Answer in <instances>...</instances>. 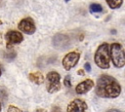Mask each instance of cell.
Segmentation results:
<instances>
[{
	"instance_id": "277c9868",
	"label": "cell",
	"mask_w": 125,
	"mask_h": 112,
	"mask_svg": "<svg viewBox=\"0 0 125 112\" xmlns=\"http://www.w3.org/2000/svg\"><path fill=\"white\" fill-rule=\"evenodd\" d=\"M47 91L50 93H57L61 90V75L57 71H50L47 73Z\"/></svg>"
},
{
	"instance_id": "cb8c5ba5",
	"label": "cell",
	"mask_w": 125,
	"mask_h": 112,
	"mask_svg": "<svg viewBox=\"0 0 125 112\" xmlns=\"http://www.w3.org/2000/svg\"><path fill=\"white\" fill-rule=\"evenodd\" d=\"M1 74H2V71H1V68H0V76H1Z\"/></svg>"
},
{
	"instance_id": "6da1fadb",
	"label": "cell",
	"mask_w": 125,
	"mask_h": 112,
	"mask_svg": "<svg viewBox=\"0 0 125 112\" xmlns=\"http://www.w3.org/2000/svg\"><path fill=\"white\" fill-rule=\"evenodd\" d=\"M95 93L100 97L115 98L121 93V86L114 77L102 74L97 80Z\"/></svg>"
},
{
	"instance_id": "d4e9b609",
	"label": "cell",
	"mask_w": 125,
	"mask_h": 112,
	"mask_svg": "<svg viewBox=\"0 0 125 112\" xmlns=\"http://www.w3.org/2000/svg\"><path fill=\"white\" fill-rule=\"evenodd\" d=\"M64 1H65V2H68V1H69V0H64Z\"/></svg>"
},
{
	"instance_id": "44dd1931",
	"label": "cell",
	"mask_w": 125,
	"mask_h": 112,
	"mask_svg": "<svg viewBox=\"0 0 125 112\" xmlns=\"http://www.w3.org/2000/svg\"><path fill=\"white\" fill-rule=\"evenodd\" d=\"M34 112H47V110L44 109V108H37Z\"/></svg>"
},
{
	"instance_id": "ffe728a7",
	"label": "cell",
	"mask_w": 125,
	"mask_h": 112,
	"mask_svg": "<svg viewBox=\"0 0 125 112\" xmlns=\"http://www.w3.org/2000/svg\"><path fill=\"white\" fill-rule=\"evenodd\" d=\"M106 112H123V111H121V110H119V109H115V108H113V109H109V110H107Z\"/></svg>"
},
{
	"instance_id": "d6986e66",
	"label": "cell",
	"mask_w": 125,
	"mask_h": 112,
	"mask_svg": "<svg viewBox=\"0 0 125 112\" xmlns=\"http://www.w3.org/2000/svg\"><path fill=\"white\" fill-rule=\"evenodd\" d=\"M77 74L80 75V76H84V75H85V72H84L83 69H79V70L77 71Z\"/></svg>"
},
{
	"instance_id": "5bb4252c",
	"label": "cell",
	"mask_w": 125,
	"mask_h": 112,
	"mask_svg": "<svg viewBox=\"0 0 125 112\" xmlns=\"http://www.w3.org/2000/svg\"><path fill=\"white\" fill-rule=\"evenodd\" d=\"M3 56H4V58L7 59V60H13V59L16 58L17 53H16L15 51H7V52L4 53Z\"/></svg>"
},
{
	"instance_id": "7c38bea8",
	"label": "cell",
	"mask_w": 125,
	"mask_h": 112,
	"mask_svg": "<svg viewBox=\"0 0 125 112\" xmlns=\"http://www.w3.org/2000/svg\"><path fill=\"white\" fill-rule=\"evenodd\" d=\"M105 2L107 3V5L110 9H117V8L121 7L123 0H105Z\"/></svg>"
},
{
	"instance_id": "4fadbf2b",
	"label": "cell",
	"mask_w": 125,
	"mask_h": 112,
	"mask_svg": "<svg viewBox=\"0 0 125 112\" xmlns=\"http://www.w3.org/2000/svg\"><path fill=\"white\" fill-rule=\"evenodd\" d=\"M89 9L91 13H101L103 11V7L98 3H92Z\"/></svg>"
},
{
	"instance_id": "7a4b0ae2",
	"label": "cell",
	"mask_w": 125,
	"mask_h": 112,
	"mask_svg": "<svg viewBox=\"0 0 125 112\" xmlns=\"http://www.w3.org/2000/svg\"><path fill=\"white\" fill-rule=\"evenodd\" d=\"M95 62L98 67L101 69H107L110 66V58H109V49L107 43L101 44L95 53L94 56Z\"/></svg>"
},
{
	"instance_id": "603a6c76",
	"label": "cell",
	"mask_w": 125,
	"mask_h": 112,
	"mask_svg": "<svg viewBox=\"0 0 125 112\" xmlns=\"http://www.w3.org/2000/svg\"><path fill=\"white\" fill-rule=\"evenodd\" d=\"M2 111V106H1V102H0V112Z\"/></svg>"
},
{
	"instance_id": "e0dca14e",
	"label": "cell",
	"mask_w": 125,
	"mask_h": 112,
	"mask_svg": "<svg viewBox=\"0 0 125 112\" xmlns=\"http://www.w3.org/2000/svg\"><path fill=\"white\" fill-rule=\"evenodd\" d=\"M7 112H22L19 107L15 106V105H9L8 106V109H7Z\"/></svg>"
},
{
	"instance_id": "3957f363",
	"label": "cell",
	"mask_w": 125,
	"mask_h": 112,
	"mask_svg": "<svg viewBox=\"0 0 125 112\" xmlns=\"http://www.w3.org/2000/svg\"><path fill=\"white\" fill-rule=\"evenodd\" d=\"M109 49V58L111 59L113 65L116 68H122L125 64L124 50L121 44L113 43L110 45Z\"/></svg>"
},
{
	"instance_id": "9c48e42d",
	"label": "cell",
	"mask_w": 125,
	"mask_h": 112,
	"mask_svg": "<svg viewBox=\"0 0 125 112\" xmlns=\"http://www.w3.org/2000/svg\"><path fill=\"white\" fill-rule=\"evenodd\" d=\"M18 28L25 34H33L36 30L34 20L31 18H24L21 19L18 24Z\"/></svg>"
},
{
	"instance_id": "5b68a950",
	"label": "cell",
	"mask_w": 125,
	"mask_h": 112,
	"mask_svg": "<svg viewBox=\"0 0 125 112\" xmlns=\"http://www.w3.org/2000/svg\"><path fill=\"white\" fill-rule=\"evenodd\" d=\"M79 58H80V54L78 52H69L67 53L62 60V67L65 69V70H70L72 69L79 61Z\"/></svg>"
},
{
	"instance_id": "9a60e30c",
	"label": "cell",
	"mask_w": 125,
	"mask_h": 112,
	"mask_svg": "<svg viewBox=\"0 0 125 112\" xmlns=\"http://www.w3.org/2000/svg\"><path fill=\"white\" fill-rule=\"evenodd\" d=\"M8 98V92L5 88H0V99L2 101L7 100Z\"/></svg>"
},
{
	"instance_id": "52a82bcc",
	"label": "cell",
	"mask_w": 125,
	"mask_h": 112,
	"mask_svg": "<svg viewBox=\"0 0 125 112\" xmlns=\"http://www.w3.org/2000/svg\"><path fill=\"white\" fill-rule=\"evenodd\" d=\"M66 112H88V105L85 100L81 98H74L68 103Z\"/></svg>"
},
{
	"instance_id": "8992f818",
	"label": "cell",
	"mask_w": 125,
	"mask_h": 112,
	"mask_svg": "<svg viewBox=\"0 0 125 112\" xmlns=\"http://www.w3.org/2000/svg\"><path fill=\"white\" fill-rule=\"evenodd\" d=\"M52 42H53L54 47L59 49V50L67 49L71 45L70 38L68 36H66L65 34H62V33H57L56 35H54Z\"/></svg>"
},
{
	"instance_id": "7402d4cb",
	"label": "cell",
	"mask_w": 125,
	"mask_h": 112,
	"mask_svg": "<svg viewBox=\"0 0 125 112\" xmlns=\"http://www.w3.org/2000/svg\"><path fill=\"white\" fill-rule=\"evenodd\" d=\"M1 43H2V34L0 33V45H1Z\"/></svg>"
},
{
	"instance_id": "484cf974",
	"label": "cell",
	"mask_w": 125,
	"mask_h": 112,
	"mask_svg": "<svg viewBox=\"0 0 125 112\" xmlns=\"http://www.w3.org/2000/svg\"><path fill=\"white\" fill-rule=\"evenodd\" d=\"M0 24H2V21H1V20H0Z\"/></svg>"
},
{
	"instance_id": "ba28073f",
	"label": "cell",
	"mask_w": 125,
	"mask_h": 112,
	"mask_svg": "<svg viewBox=\"0 0 125 112\" xmlns=\"http://www.w3.org/2000/svg\"><path fill=\"white\" fill-rule=\"evenodd\" d=\"M5 40H6V46L7 48H11L14 45L20 44L23 40V36L20 31L17 30H9L7 31L5 35Z\"/></svg>"
},
{
	"instance_id": "30bf717a",
	"label": "cell",
	"mask_w": 125,
	"mask_h": 112,
	"mask_svg": "<svg viewBox=\"0 0 125 112\" xmlns=\"http://www.w3.org/2000/svg\"><path fill=\"white\" fill-rule=\"evenodd\" d=\"M93 87H94V81L91 79H86L76 85L75 92L78 94H84V93H88Z\"/></svg>"
},
{
	"instance_id": "ac0fdd59",
	"label": "cell",
	"mask_w": 125,
	"mask_h": 112,
	"mask_svg": "<svg viewBox=\"0 0 125 112\" xmlns=\"http://www.w3.org/2000/svg\"><path fill=\"white\" fill-rule=\"evenodd\" d=\"M84 67H85V69H86V71H87V72H91V65H90V63H89V62H85Z\"/></svg>"
},
{
	"instance_id": "2e32d148",
	"label": "cell",
	"mask_w": 125,
	"mask_h": 112,
	"mask_svg": "<svg viewBox=\"0 0 125 112\" xmlns=\"http://www.w3.org/2000/svg\"><path fill=\"white\" fill-rule=\"evenodd\" d=\"M63 85L66 88H70L71 87V79H70V75H66L63 79Z\"/></svg>"
},
{
	"instance_id": "8fae6325",
	"label": "cell",
	"mask_w": 125,
	"mask_h": 112,
	"mask_svg": "<svg viewBox=\"0 0 125 112\" xmlns=\"http://www.w3.org/2000/svg\"><path fill=\"white\" fill-rule=\"evenodd\" d=\"M28 79L31 81V82H33L34 84H36V85H41V84H43L44 83V76L42 75V73L41 72H32V73H29L28 74Z\"/></svg>"
}]
</instances>
